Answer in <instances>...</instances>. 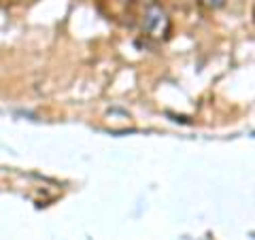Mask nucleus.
I'll return each mask as SVG.
<instances>
[{
	"instance_id": "nucleus-1",
	"label": "nucleus",
	"mask_w": 255,
	"mask_h": 240,
	"mask_svg": "<svg viewBox=\"0 0 255 240\" xmlns=\"http://www.w3.org/2000/svg\"><path fill=\"white\" fill-rule=\"evenodd\" d=\"M142 26H145L147 34H151L153 38H162L170 28V19L162 6L151 4L145 13V23H142Z\"/></svg>"
},
{
	"instance_id": "nucleus-2",
	"label": "nucleus",
	"mask_w": 255,
	"mask_h": 240,
	"mask_svg": "<svg viewBox=\"0 0 255 240\" xmlns=\"http://www.w3.org/2000/svg\"><path fill=\"white\" fill-rule=\"evenodd\" d=\"M204 2L209 4V6H221L223 2H226V0H204Z\"/></svg>"
}]
</instances>
